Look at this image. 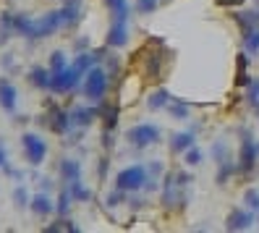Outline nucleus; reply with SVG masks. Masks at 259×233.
I'll return each mask as SVG.
<instances>
[{
    "instance_id": "1",
    "label": "nucleus",
    "mask_w": 259,
    "mask_h": 233,
    "mask_svg": "<svg viewBox=\"0 0 259 233\" xmlns=\"http://www.w3.org/2000/svg\"><path fill=\"white\" fill-rule=\"evenodd\" d=\"M144 183H147V168H144V165L123 168V170H120V173L115 176V189H123L126 194H128V191L144 189Z\"/></svg>"
},
{
    "instance_id": "2",
    "label": "nucleus",
    "mask_w": 259,
    "mask_h": 233,
    "mask_svg": "<svg viewBox=\"0 0 259 233\" xmlns=\"http://www.w3.org/2000/svg\"><path fill=\"white\" fill-rule=\"evenodd\" d=\"M105 92H108V73L100 66H92L87 71V82H84V95L89 97V102H102Z\"/></svg>"
},
{
    "instance_id": "3",
    "label": "nucleus",
    "mask_w": 259,
    "mask_h": 233,
    "mask_svg": "<svg viewBox=\"0 0 259 233\" xmlns=\"http://www.w3.org/2000/svg\"><path fill=\"white\" fill-rule=\"evenodd\" d=\"M50 73H53V71H50ZM81 76H84V73L71 63V66H66L63 71H55V73H53V79H50V89H53V92H58V95H63V92H73Z\"/></svg>"
},
{
    "instance_id": "4",
    "label": "nucleus",
    "mask_w": 259,
    "mask_h": 233,
    "mask_svg": "<svg viewBox=\"0 0 259 233\" xmlns=\"http://www.w3.org/2000/svg\"><path fill=\"white\" fill-rule=\"evenodd\" d=\"M256 158H259V147L251 139L249 131H243V139H241V154H238V170L241 173H251L254 165H256Z\"/></svg>"
},
{
    "instance_id": "5",
    "label": "nucleus",
    "mask_w": 259,
    "mask_h": 233,
    "mask_svg": "<svg viewBox=\"0 0 259 233\" xmlns=\"http://www.w3.org/2000/svg\"><path fill=\"white\" fill-rule=\"evenodd\" d=\"M126 139L134 144V147H149V144H155L157 139H160V129L157 126H152V123H139V126H134L128 129Z\"/></svg>"
},
{
    "instance_id": "6",
    "label": "nucleus",
    "mask_w": 259,
    "mask_h": 233,
    "mask_svg": "<svg viewBox=\"0 0 259 233\" xmlns=\"http://www.w3.org/2000/svg\"><path fill=\"white\" fill-rule=\"evenodd\" d=\"M21 144H24L29 165H39L45 158H48V144H45V139H39L37 134H24Z\"/></svg>"
},
{
    "instance_id": "7",
    "label": "nucleus",
    "mask_w": 259,
    "mask_h": 233,
    "mask_svg": "<svg viewBox=\"0 0 259 233\" xmlns=\"http://www.w3.org/2000/svg\"><path fill=\"white\" fill-rule=\"evenodd\" d=\"M58 26H63V19H60V11H50V13H45L42 19L34 21V40H45V37H53L58 32Z\"/></svg>"
},
{
    "instance_id": "8",
    "label": "nucleus",
    "mask_w": 259,
    "mask_h": 233,
    "mask_svg": "<svg viewBox=\"0 0 259 233\" xmlns=\"http://www.w3.org/2000/svg\"><path fill=\"white\" fill-rule=\"evenodd\" d=\"M254 223V210H233L225 220L228 230H246Z\"/></svg>"
},
{
    "instance_id": "9",
    "label": "nucleus",
    "mask_w": 259,
    "mask_h": 233,
    "mask_svg": "<svg viewBox=\"0 0 259 233\" xmlns=\"http://www.w3.org/2000/svg\"><path fill=\"white\" fill-rule=\"evenodd\" d=\"M60 19H63V26H76L79 24L81 21V0H63Z\"/></svg>"
},
{
    "instance_id": "10",
    "label": "nucleus",
    "mask_w": 259,
    "mask_h": 233,
    "mask_svg": "<svg viewBox=\"0 0 259 233\" xmlns=\"http://www.w3.org/2000/svg\"><path fill=\"white\" fill-rule=\"evenodd\" d=\"M71 113H66V110H60V107H50V129L55 131V134H68L71 131Z\"/></svg>"
},
{
    "instance_id": "11",
    "label": "nucleus",
    "mask_w": 259,
    "mask_h": 233,
    "mask_svg": "<svg viewBox=\"0 0 259 233\" xmlns=\"http://www.w3.org/2000/svg\"><path fill=\"white\" fill-rule=\"evenodd\" d=\"M126 42H128V26H126V21H113L105 45H108V48H123Z\"/></svg>"
},
{
    "instance_id": "12",
    "label": "nucleus",
    "mask_w": 259,
    "mask_h": 233,
    "mask_svg": "<svg viewBox=\"0 0 259 233\" xmlns=\"http://www.w3.org/2000/svg\"><path fill=\"white\" fill-rule=\"evenodd\" d=\"M16 87H13L8 79H0V107L6 113H13L16 110Z\"/></svg>"
},
{
    "instance_id": "13",
    "label": "nucleus",
    "mask_w": 259,
    "mask_h": 233,
    "mask_svg": "<svg viewBox=\"0 0 259 233\" xmlns=\"http://www.w3.org/2000/svg\"><path fill=\"white\" fill-rule=\"evenodd\" d=\"M97 113H100L97 107H84V105H79V107H73V110H71V123H73V126L87 129L89 123L95 121V115H97Z\"/></svg>"
},
{
    "instance_id": "14",
    "label": "nucleus",
    "mask_w": 259,
    "mask_h": 233,
    "mask_svg": "<svg viewBox=\"0 0 259 233\" xmlns=\"http://www.w3.org/2000/svg\"><path fill=\"white\" fill-rule=\"evenodd\" d=\"M50 79H53V73L50 68H42V66H34L32 71H29V82H32L37 89H50Z\"/></svg>"
},
{
    "instance_id": "15",
    "label": "nucleus",
    "mask_w": 259,
    "mask_h": 233,
    "mask_svg": "<svg viewBox=\"0 0 259 233\" xmlns=\"http://www.w3.org/2000/svg\"><path fill=\"white\" fill-rule=\"evenodd\" d=\"M29 207H32V212H34V215H39V217H48V215L55 210V205L50 202V197H48V194H37L32 202H29Z\"/></svg>"
},
{
    "instance_id": "16",
    "label": "nucleus",
    "mask_w": 259,
    "mask_h": 233,
    "mask_svg": "<svg viewBox=\"0 0 259 233\" xmlns=\"http://www.w3.org/2000/svg\"><path fill=\"white\" fill-rule=\"evenodd\" d=\"M144 71L149 79H162V53H149Z\"/></svg>"
},
{
    "instance_id": "17",
    "label": "nucleus",
    "mask_w": 259,
    "mask_h": 233,
    "mask_svg": "<svg viewBox=\"0 0 259 233\" xmlns=\"http://www.w3.org/2000/svg\"><path fill=\"white\" fill-rule=\"evenodd\" d=\"M189 147H194V129L191 131H184V134H176L170 139V152H186Z\"/></svg>"
},
{
    "instance_id": "18",
    "label": "nucleus",
    "mask_w": 259,
    "mask_h": 233,
    "mask_svg": "<svg viewBox=\"0 0 259 233\" xmlns=\"http://www.w3.org/2000/svg\"><path fill=\"white\" fill-rule=\"evenodd\" d=\"M13 32H16V13L3 11L0 13V40H8Z\"/></svg>"
},
{
    "instance_id": "19",
    "label": "nucleus",
    "mask_w": 259,
    "mask_h": 233,
    "mask_svg": "<svg viewBox=\"0 0 259 233\" xmlns=\"http://www.w3.org/2000/svg\"><path fill=\"white\" fill-rule=\"evenodd\" d=\"M170 92H167V89H157V92H152V95H149V100H147V107H149V110H162V107H167V105H170Z\"/></svg>"
},
{
    "instance_id": "20",
    "label": "nucleus",
    "mask_w": 259,
    "mask_h": 233,
    "mask_svg": "<svg viewBox=\"0 0 259 233\" xmlns=\"http://www.w3.org/2000/svg\"><path fill=\"white\" fill-rule=\"evenodd\" d=\"M243 48H246L249 55H256L259 58V26L243 29Z\"/></svg>"
},
{
    "instance_id": "21",
    "label": "nucleus",
    "mask_w": 259,
    "mask_h": 233,
    "mask_svg": "<svg viewBox=\"0 0 259 233\" xmlns=\"http://www.w3.org/2000/svg\"><path fill=\"white\" fill-rule=\"evenodd\" d=\"M34 21L32 16H26V13H16V34H24L26 40L34 37Z\"/></svg>"
},
{
    "instance_id": "22",
    "label": "nucleus",
    "mask_w": 259,
    "mask_h": 233,
    "mask_svg": "<svg viewBox=\"0 0 259 233\" xmlns=\"http://www.w3.org/2000/svg\"><path fill=\"white\" fill-rule=\"evenodd\" d=\"M60 173H63V178L71 183V181H79L81 178V165H79V160H63L60 163Z\"/></svg>"
},
{
    "instance_id": "23",
    "label": "nucleus",
    "mask_w": 259,
    "mask_h": 233,
    "mask_svg": "<svg viewBox=\"0 0 259 233\" xmlns=\"http://www.w3.org/2000/svg\"><path fill=\"white\" fill-rule=\"evenodd\" d=\"M105 6L110 8L115 21H126L128 19V0H105Z\"/></svg>"
},
{
    "instance_id": "24",
    "label": "nucleus",
    "mask_w": 259,
    "mask_h": 233,
    "mask_svg": "<svg viewBox=\"0 0 259 233\" xmlns=\"http://www.w3.org/2000/svg\"><path fill=\"white\" fill-rule=\"evenodd\" d=\"M233 19L238 21L241 29H251V26H259V11H241V13H233Z\"/></svg>"
},
{
    "instance_id": "25",
    "label": "nucleus",
    "mask_w": 259,
    "mask_h": 233,
    "mask_svg": "<svg viewBox=\"0 0 259 233\" xmlns=\"http://www.w3.org/2000/svg\"><path fill=\"white\" fill-rule=\"evenodd\" d=\"M68 191H71V197H73L76 202H89V199H92V191H89L87 186L81 183V178H79V181H71V183H68Z\"/></svg>"
},
{
    "instance_id": "26",
    "label": "nucleus",
    "mask_w": 259,
    "mask_h": 233,
    "mask_svg": "<svg viewBox=\"0 0 259 233\" xmlns=\"http://www.w3.org/2000/svg\"><path fill=\"white\" fill-rule=\"evenodd\" d=\"M167 110H170V115L178 118V121H186V118H189V105H186V102H181V100H176V97L170 100Z\"/></svg>"
},
{
    "instance_id": "27",
    "label": "nucleus",
    "mask_w": 259,
    "mask_h": 233,
    "mask_svg": "<svg viewBox=\"0 0 259 233\" xmlns=\"http://www.w3.org/2000/svg\"><path fill=\"white\" fill-rule=\"evenodd\" d=\"M236 84L238 87H249L251 76L246 73V55H238V73H236Z\"/></svg>"
},
{
    "instance_id": "28",
    "label": "nucleus",
    "mask_w": 259,
    "mask_h": 233,
    "mask_svg": "<svg viewBox=\"0 0 259 233\" xmlns=\"http://www.w3.org/2000/svg\"><path fill=\"white\" fill-rule=\"evenodd\" d=\"M118 113H120V107H118V102H113L110 107H105L102 110V115H105V129H115V123H118Z\"/></svg>"
},
{
    "instance_id": "29",
    "label": "nucleus",
    "mask_w": 259,
    "mask_h": 233,
    "mask_svg": "<svg viewBox=\"0 0 259 233\" xmlns=\"http://www.w3.org/2000/svg\"><path fill=\"white\" fill-rule=\"evenodd\" d=\"M233 173H236V163H233V160L220 163V170H218V183H228V178H231Z\"/></svg>"
},
{
    "instance_id": "30",
    "label": "nucleus",
    "mask_w": 259,
    "mask_h": 233,
    "mask_svg": "<svg viewBox=\"0 0 259 233\" xmlns=\"http://www.w3.org/2000/svg\"><path fill=\"white\" fill-rule=\"evenodd\" d=\"M243 202H246V207L259 212V189H246V194H243Z\"/></svg>"
},
{
    "instance_id": "31",
    "label": "nucleus",
    "mask_w": 259,
    "mask_h": 233,
    "mask_svg": "<svg viewBox=\"0 0 259 233\" xmlns=\"http://www.w3.org/2000/svg\"><path fill=\"white\" fill-rule=\"evenodd\" d=\"M71 202H73V197H71L68 186H66V189L60 191V199H58V207H55V210H58L60 215H66V212H68V205H71Z\"/></svg>"
},
{
    "instance_id": "32",
    "label": "nucleus",
    "mask_w": 259,
    "mask_h": 233,
    "mask_svg": "<svg viewBox=\"0 0 259 233\" xmlns=\"http://www.w3.org/2000/svg\"><path fill=\"white\" fill-rule=\"evenodd\" d=\"M63 68H66V55L60 53V50H55L53 58H50V71L55 73V71H63Z\"/></svg>"
},
{
    "instance_id": "33",
    "label": "nucleus",
    "mask_w": 259,
    "mask_h": 233,
    "mask_svg": "<svg viewBox=\"0 0 259 233\" xmlns=\"http://www.w3.org/2000/svg\"><path fill=\"white\" fill-rule=\"evenodd\" d=\"M212 154H215V163H218V165L225 163V160H228V147H225V142L212 144Z\"/></svg>"
},
{
    "instance_id": "34",
    "label": "nucleus",
    "mask_w": 259,
    "mask_h": 233,
    "mask_svg": "<svg viewBox=\"0 0 259 233\" xmlns=\"http://www.w3.org/2000/svg\"><path fill=\"white\" fill-rule=\"evenodd\" d=\"M160 6V0H136V11L139 13H152V11H157Z\"/></svg>"
},
{
    "instance_id": "35",
    "label": "nucleus",
    "mask_w": 259,
    "mask_h": 233,
    "mask_svg": "<svg viewBox=\"0 0 259 233\" xmlns=\"http://www.w3.org/2000/svg\"><path fill=\"white\" fill-rule=\"evenodd\" d=\"M13 202H16V207H26V202H29L26 186H16V191H13Z\"/></svg>"
},
{
    "instance_id": "36",
    "label": "nucleus",
    "mask_w": 259,
    "mask_h": 233,
    "mask_svg": "<svg viewBox=\"0 0 259 233\" xmlns=\"http://www.w3.org/2000/svg\"><path fill=\"white\" fill-rule=\"evenodd\" d=\"M246 97H249V105H251V107H259V79L249 84V92H246Z\"/></svg>"
},
{
    "instance_id": "37",
    "label": "nucleus",
    "mask_w": 259,
    "mask_h": 233,
    "mask_svg": "<svg viewBox=\"0 0 259 233\" xmlns=\"http://www.w3.org/2000/svg\"><path fill=\"white\" fill-rule=\"evenodd\" d=\"M202 163V152L196 147H189L186 149V165H199Z\"/></svg>"
},
{
    "instance_id": "38",
    "label": "nucleus",
    "mask_w": 259,
    "mask_h": 233,
    "mask_svg": "<svg viewBox=\"0 0 259 233\" xmlns=\"http://www.w3.org/2000/svg\"><path fill=\"white\" fill-rule=\"evenodd\" d=\"M123 194H126L123 189H118V191H113V194L108 197V207H118L120 202H123Z\"/></svg>"
},
{
    "instance_id": "39",
    "label": "nucleus",
    "mask_w": 259,
    "mask_h": 233,
    "mask_svg": "<svg viewBox=\"0 0 259 233\" xmlns=\"http://www.w3.org/2000/svg\"><path fill=\"white\" fill-rule=\"evenodd\" d=\"M173 176H176V183L181 186V189H184V186H189V183H191V176H189V173H173Z\"/></svg>"
},
{
    "instance_id": "40",
    "label": "nucleus",
    "mask_w": 259,
    "mask_h": 233,
    "mask_svg": "<svg viewBox=\"0 0 259 233\" xmlns=\"http://www.w3.org/2000/svg\"><path fill=\"white\" fill-rule=\"evenodd\" d=\"M89 48V40L87 37H81V40H76V50H79V53H84Z\"/></svg>"
},
{
    "instance_id": "41",
    "label": "nucleus",
    "mask_w": 259,
    "mask_h": 233,
    "mask_svg": "<svg viewBox=\"0 0 259 233\" xmlns=\"http://www.w3.org/2000/svg\"><path fill=\"white\" fill-rule=\"evenodd\" d=\"M218 3H220L223 8H233V6H241L243 0H218Z\"/></svg>"
},
{
    "instance_id": "42",
    "label": "nucleus",
    "mask_w": 259,
    "mask_h": 233,
    "mask_svg": "<svg viewBox=\"0 0 259 233\" xmlns=\"http://www.w3.org/2000/svg\"><path fill=\"white\" fill-rule=\"evenodd\" d=\"M105 173H108V160H100V178H105Z\"/></svg>"
},
{
    "instance_id": "43",
    "label": "nucleus",
    "mask_w": 259,
    "mask_h": 233,
    "mask_svg": "<svg viewBox=\"0 0 259 233\" xmlns=\"http://www.w3.org/2000/svg\"><path fill=\"white\" fill-rule=\"evenodd\" d=\"M6 165V147H3V142H0V168Z\"/></svg>"
},
{
    "instance_id": "44",
    "label": "nucleus",
    "mask_w": 259,
    "mask_h": 233,
    "mask_svg": "<svg viewBox=\"0 0 259 233\" xmlns=\"http://www.w3.org/2000/svg\"><path fill=\"white\" fill-rule=\"evenodd\" d=\"M256 147H259V142H256Z\"/></svg>"
}]
</instances>
